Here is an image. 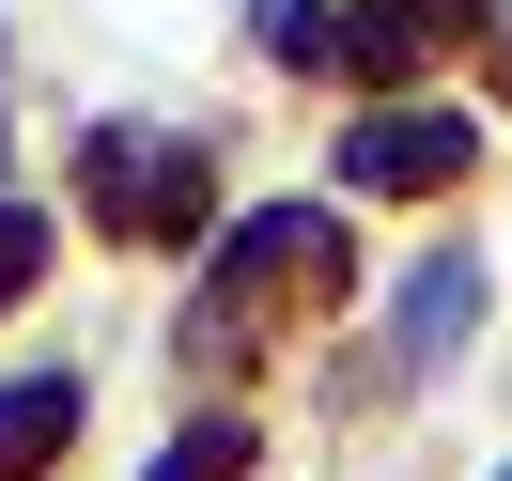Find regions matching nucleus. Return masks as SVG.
<instances>
[{"mask_svg":"<svg viewBox=\"0 0 512 481\" xmlns=\"http://www.w3.org/2000/svg\"><path fill=\"white\" fill-rule=\"evenodd\" d=\"M94 202H109L125 233H202V156H171V140H125V125H109V140H94Z\"/></svg>","mask_w":512,"mask_h":481,"instance_id":"f257e3e1","label":"nucleus"},{"mask_svg":"<svg viewBox=\"0 0 512 481\" xmlns=\"http://www.w3.org/2000/svg\"><path fill=\"white\" fill-rule=\"evenodd\" d=\"M466 156H481L466 109H388V125H357V140H342V187H450Z\"/></svg>","mask_w":512,"mask_h":481,"instance_id":"f03ea898","label":"nucleus"},{"mask_svg":"<svg viewBox=\"0 0 512 481\" xmlns=\"http://www.w3.org/2000/svg\"><path fill=\"white\" fill-rule=\"evenodd\" d=\"M466 326H481V264L435 249V264L404 280V311H388V357H404V373H450V342H466Z\"/></svg>","mask_w":512,"mask_h":481,"instance_id":"7ed1b4c3","label":"nucleus"},{"mask_svg":"<svg viewBox=\"0 0 512 481\" xmlns=\"http://www.w3.org/2000/svg\"><path fill=\"white\" fill-rule=\"evenodd\" d=\"M63 435H78V373H16L0 388V481H32Z\"/></svg>","mask_w":512,"mask_h":481,"instance_id":"20e7f679","label":"nucleus"},{"mask_svg":"<svg viewBox=\"0 0 512 481\" xmlns=\"http://www.w3.org/2000/svg\"><path fill=\"white\" fill-rule=\"evenodd\" d=\"M233 466H249V435H233V419H187V435L156 450V481H233Z\"/></svg>","mask_w":512,"mask_h":481,"instance_id":"39448f33","label":"nucleus"},{"mask_svg":"<svg viewBox=\"0 0 512 481\" xmlns=\"http://www.w3.org/2000/svg\"><path fill=\"white\" fill-rule=\"evenodd\" d=\"M32 264H47V233L16 218V202H0V295H32Z\"/></svg>","mask_w":512,"mask_h":481,"instance_id":"423d86ee","label":"nucleus"}]
</instances>
